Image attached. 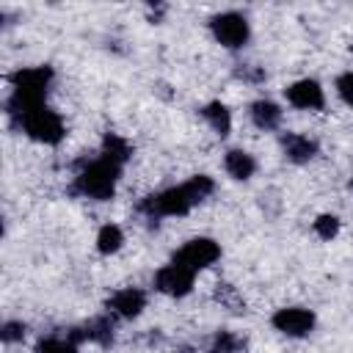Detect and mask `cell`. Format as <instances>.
<instances>
[{"label": "cell", "instance_id": "cell-1", "mask_svg": "<svg viewBox=\"0 0 353 353\" xmlns=\"http://www.w3.org/2000/svg\"><path fill=\"white\" fill-rule=\"evenodd\" d=\"M50 83H52V69L50 66H25V69H17L11 74V97L6 99L8 119L11 116H19L22 110H30V108L44 105L47 91H50Z\"/></svg>", "mask_w": 353, "mask_h": 353}, {"label": "cell", "instance_id": "cell-2", "mask_svg": "<svg viewBox=\"0 0 353 353\" xmlns=\"http://www.w3.org/2000/svg\"><path fill=\"white\" fill-rule=\"evenodd\" d=\"M119 176H121V168L119 165H113L105 157H97V160L85 163L77 171L74 185H72V193H77L83 199H94V201H108L116 193Z\"/></svg>", "mask_w": 353, "mask_h": 353}, {"label": "cell", "instance_id": "cell-3", "mask_svg": "<svg viewBox=\"0 0 353 353\" xmlns=\"http://www.w3.org/2000/svg\"><path fill=\"white\" fill-rule=\"evenodd\" d=\"M11 124L25 132L30 141H39V143H47V146H55L63 141L66 135V127H63V119L58 110L47 108V105H39V108H30V110H22L19 116H11Z\"/></svg>", "mask_w": 353, "mask_h": 353}, {"label": "cell", "instance_id": "cell-4", "mask_svg": "<svg viewBox=\"0 0 353 353\" xmlns=\"http://www.w3.org/2000/svg\"><path fill=\"white\" fill-rule=\"evenodd\" d=\"M196 204H199V199L193 196V190L188 188V182H182V185H174V188L149 193V196L138 204V210H141L149 221H160V218L188 215Z\"/></svg>", "mask_w": 353, "mask_h": 353}, {"label": "cell", "instance_id": "cell-5", "mask_svg": "<svg viewBox=\"0 0 353 353\" xmlns=\"http://www.w3.org/2000/svg\"><path fill=\"white\" fill-rule=\"evenodd\" d=\"M210 30L215 36V41L226 50H240L245 47V41L251 39V25L243 14L237 11H223V14H215L210 19Z\"/></svg>", "mask_w": 353, "mask_h": 353}, {"label": "cell", "instance_id": "cell-6", "mask_svg": "<svg viewBox=\"0 0 353 353\" xmlns=\"http://www.w3.org/2000/svg\"><path fill=\"white\" fill-rule=\"evenodd\" d=\"M193 281H196V270H190L179 259H171L168 265H163L154 273V290L163 295H171V298L188 295L193 290Z\"/></svg>", "mask_w": 353, "mask_h": 353}, {"label": "cell", "instance_id": "cell-7", "mask_svg": "<svg viewBox=\"0 0 353 353\" xmlns=\"http://www.w3.org/2000/svg\"><path fill=\"white\" fill-rule=\"evenodd\" d=\"M273 328L284 336H292V339H301V336H309L314 331V312L312 309H303V306H284V309H276L273 317H270Z\"/></svg>", "mask_w": 353, "mask_h": 353}, {"label": "cell", "instance_id": "cell-8", "mask_svg": "<svg viewBox=\"0 0 353 353\" xmlns=\"http://www.w3.org/2000/svg\"><path fill=\"white\" fill-rule=\"evenodd\" d=\"M218 256H221V245H218L212 237H193V240H188V243L176 251L174 259H179L182 265H188L190 270L199 273V270L215 265Z\"/></svg>", "mask_w": 353, "mask_h": 353}, {"label": "cell", "instance_id": "cell-9", "mask_svg": "<svg viewBox=\"0 0 353 353\" xmlns=\"http://www.w3.org/2000/svg\"><path fill=\"white\" fill-rule=\"evenodd\" d=\"M284 97L292 108L298 110H323L325 108V91L317 80L312 77H303V80H295L284 88Z\"/></svg>", "mask_w": 353, "mask_h": 353}, {"label": "cell", "instance_id": "cell-10", "mask_svg": "<svg viewBox=\"0 0 353 353\" xmlns=\"http://www.w3.org/2000/svg\"><path fill=\"white\" fill-rule=\"evenodd\" d=\"M143 309H146V292L141 287H124L108 298V312L124 320L138 317Z\"/></svg>", "mask_w": 353, "mask_h": 353}, {"label": "cell", "instance_id": "cell-11", "mask_svg": "<svg viewBox=\"0 0 353 353\" xmlns=\"http://www.w3.org/2000/svg\"><path fill=\"white\" fill-rule=\"evenodd\" d=\"M74 334H69L74 342L80 339H88V342H97L102 347H108L113 342V317L110 314H99V317H91L83 328H72Z\"/></svg>", "mask_w": 353, "mask_h": 353}, {"label": "cell", "instance_id": "cell-12", "mask_svg": "<svg viewBox=\"0 0 353 353\" xmlns=\"http://www.w3.org/2000/svg\"><path fill=\"white\" fill-rule=\"evenodd\" d=\"M281 152L290 163H309L317 154V141L301 132H287L281 135Z\"/></svg>", "mask_w": 353, "mask_h": 353}, {"label": "cell", "instance_id": "cell-13", "mask_svg": "<svg viewBox=\"0 0 353 353\" xmlns=\"http://www.w3.org/2000/svg\"><path fill=\"white\" fill-rule=\"evenodd\" d=\"M248 116H251V121H254V127H256V130L270 132V130H276V127L281 124L284 110H281L273 99H256V102H251Z\"/></svg>", "mask_w": 353, "mask_h": 353}, {"label": "cell", "instance_id": "cell-14", "mask_svg": "<svg viewBox=\"0 0 353 353\" xmlns=\"http://www.w3.org/2000/svg\"><path fill=\"white\" fill-rule=\"evenodd\" d=\"M223 168H226V174H229L232 179L245 182V179L254 176L256 160H254V154H248L245 149H229V152L223 154Z\"/></svg>", "mask_w": 353, "mask_h": 353}, {"label": "cell", "instance_id": "cell-15", "mask_svg": "<svg viewBox=\"0 0 353 353\" xmlns=\"http://www.w3.org/2000/svg\"><path fill=\"white\" fill-rule=\"evenodd\" d=\"M201 116H204V121L212 127V132L215 135H221V138H226L229 135V130H232V110L223 105V102H207L204 108H201Z\"/></svg>", "mask_w": 353, "mask_h": 353}, {"label": "cell", "instance_id": "cell-16", "mask_svg": "<svg viewBox=\"0 0 353 353\" xmlns=\"http://www.w3.org/2000/svg\"><path fill=\"white\" fill-rule=\"evenodd\" d=\"M99 157H105V160H110L113 165L124 168V165H127V160L132 157V149H130V143H127L121 135L108 132V135L102 138V152H99Z\"/></svg>", "mask_w": 353, "mask_h": 353}, {"label": "cell", "instance_id": "cell-17", "mask_svg": "<svg viewBox=\"0 0 353 353\" xmlns=\"http://www.w3.org/2000/svg\"><path fill=\"white\" fill-rule=\"evenodd\" d=\"M121 245H124V232H121V226H116V223L99 226V232H97V251H99V254L110 256V254H116Z\"/></svg>", "mask_w": 353, "mask_h": 353}, {"label": "cell", "instance_id": "cell-18", "mask_svg": "<svg viewBox=\"0 0 353 353\" xmlns=\"http://www.w3.org/2000/svg\"><path fill=\"white\" fill-rule=\"evenodd\" d=\"M245 350V339H240L234 331H218L207 353H240Z\"/></svg>", "mask_w": 353, "mask_h": 353}, {"label": "cell", "instance_id": "cell-19", "mask_svg": "<svg viewBox=\"0 0 353 353\" xmlns=\"http://www.w3.org/2000/svg\"><path fill=\"white\" fill-rule=\"evenodd\" d=\"M36 353H80L77 350V342L72 336H44L39 345H36Z\"/></svg>", "mask_w": 353, "mask_h": 353}, {"label": "cell", "instance_id": "cell-20", "mask_svg": "<svg viewBox=\"0 0 353 353\" xmlns=\"http://www.w3.org/2000/svg\"><path fill=\"white\" fill-rule=\"evenodd\" d=\"M339 218L336 215H331V212H323V215H317L314 218V223H312V229H314V234L320 237V240H334L336 234H339Z\"/></svg>", "mask_w": 353, "mask_h": 353}, {"label": "cell", "instance_id": "cell-21", "mask_svg": "<svg viewBox=\"0 0 353 353\" xmlns=\"http://www.w3.org/2000/svg\"><path fill=\"white\" fill-rule=\"evenodd\" d=\"M215 298H218L223 306H229L232 312H243V298L237 295V290H234L232 284H218Z\"/></svg>", "mask_w": 353, "mask_h": 353}, {"label": "cell", "instance_id": "cell-22", "mask_svg": "<svg viewBox=\"0 0 353 353\" xmlns=\"http://www.w3.org/2000/svg\"><path fill=\"white\" fill-rule=\"evenodd\" d=\"M0 339H3L6 345L22 342V339H25V323H19V320H6V323L0 325Z\"/></svg>", "mask_w": 353, "mask_h": 353}, {"label": "cell", "instance_id": "cell-23", "mask_svg": "<svg viewBox=\"0 0 353 353\" xmlns=\"http://www.w3.org/2000/svg\"><path fill=\"white\" fill-rule=\"evenodd\" d=\"M334 88H336L339 99H342L345 105H350V108H353V72H342V74L336 77Z\"/></svg>", "mask_w": 353, "mask_h": 353}, {"label": "cell", "instance_id": "cell-24", "mask_svg": "<svg viewBox=\"0 0 353 353\" xmlns=\"http://www.w3.org/2000/svg\"><path fill=\"white\" fill-rule=\"evenodd\" d=\"M350 188H353V176H350Z\"/></svg>", "mask_w": 353, "mask_h": 353}]
</instances>
